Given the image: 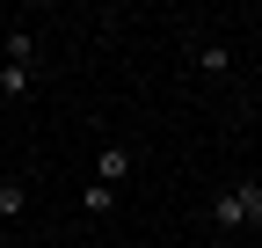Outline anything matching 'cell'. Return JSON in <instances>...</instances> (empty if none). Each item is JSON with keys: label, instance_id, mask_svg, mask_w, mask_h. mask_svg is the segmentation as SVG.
I'll list each match as a JSON object with an SVG mask.
<instances>
[{"label": "cell", "instance_id": "1", "mask_svg": "<svg viewBox=\"0 0 262 248\" xmlns=\"http://www.w3.org/2000/svg\"><path fill=\"white\" fill-rule=\"evenodd\" d=\"M204 212H211V226H219V234H248V226L262 234V182H226V190H219Z\"/></svg>", "mask_w": 262, "mask_h": 248}, {"label": "cell", "instance_id": "2", "mask_svg": "<svg viewBox=\"0 0 262 248\" xmlns=\"http://www.w3.org/2000/svg\"><path fill=\"white\" fill-rule=\"evenodd\" d=\"M189 66H196V73H211V80H226V73H233V44H226V37H211V29H204V37L189 44Z\"/></svg>", "mask_w": 262, "mask_h": 248}, {"label": "cell", "instance_id": "3", "mask_svg": "<svg viewBox=\"0 0 262 248\" xmlns=\"http://www.w3.org/2000/svg\"><path fill=\"white\" fill-rule=\"evenodd\" d=\"M0 95H8V102H29V95H37V66H15V58H0Z\"/></svg>", "mask_w": 262, "mask_h": 248}, {"label": "cell", "instance_id": "4", "mask_svg": "<svg viewBox=\"0 0 262 248\" xmlns=\"http://www.w3.org/2000/svg\"><path fill=\"white\" fill-rule=\"evenodd\" d=\"M124 175H131V146H102V153H95V182H110V190H117Z\"/></svg>", "mask_w": 262, "mask_h": 248}, {"label": "cell", "instance_id": "5", "mask_svg": "<svg viewBox=\"0 0 262 248\" xmlns=\"http://www.w3.org/2000/svg\"><path fill=\"white\" fill-rule=\"evenodd\" d=\"M80 212H88V219H110V212H117V190H110V182H88V190H80Z\"/></svg>", "mask_w": 262, "mask_h": 248}, {"label": "cell", "instance_id": "6", "mask_svg": "<svg viewBox=\"0 0 262 248\" xmlns=\"http://www.w3.org/2000/svg\"><path fill=\"white\" fill-rule=\"evenodd\" d=\"M8 58L29 66V58H37V29H8Z\"/></svg>", "mask_w": 262, "mask_h": 248}, {"label": "cell", "instance_id": "7", "mask_svg": "<svg viewBox=\"0 0 262 248\" xmlns=\"http://www.w3.org/2000/svg\"><path fill=\"white\" fill-rule=\"evenodd\" d=\"M22 204H29L22 182H0V219H22Z\"/></svg>", "mask_w": 262, "mask_h": 248}]
</instances>
